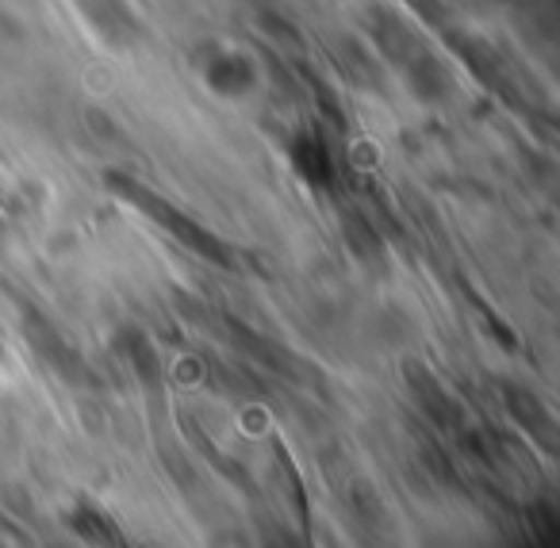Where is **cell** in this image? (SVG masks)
Instances as JSON below:
<instances>
[{"label": "cell", "instance_id": "8992f818", "mask_svg": "<svg viewBox=\"0 0 560 548\" xmlns=\"http://www.w3.org/2000/svg\"><path fill=\"white\" fill-rule=\"evenodd\" d=\"M0 361H4V341H0Z\"/></svg>", "mask_w": 560, "mask_h": 548}, {"label": "cell", "instance_id": "7a4b0ae2", "mask_svg": "<svg viewBox=\"0 0 560 548\" xmlns=\"http://www.w3.org/2000/svg\"><path fill=\"white\" fill-rule=\"evenodd\" d=\"M108 185L116 188L124 200H131L139 211H147L150 219H158V223L165 226V231L173 234L177 242H185V246H192L196 254H203V257H211V261H226V246L219 238H211L208 231H203L200 223H192V219H185L177 208H173L170 200H162V196H154L150 188H142L139 180H127L124 173H112L108 177Z\"/></svg>", "mask_w": 560, "mask_h": 548}, {"label": "cell", "instance_id": "6da1fadb", "mask_svg": "<svg viewBox=\"0 0 560 548\" xmlns=\"http://www.w3.org/2000/svg\"><path fill=\"white\" fill-rule=\"evenodd\" d=\"M373 39H376V50L404 73L407 85H411L422 101H438V96L450 89V73L442 70V62L430 55L427 43H422L419 35L407 27V20H399L396 12H388V9L373 12Z\"/></svg>", "mask_w": 560, "mask_h": 548}, {"label": "cell", "instance_id": "277c9868", "mask_svg": "<svg viewBox=\"0 0 560 548\" xmlns=\"http://www.w3.org/2000/svg\"><path fill=\"white\" fill-rule=\"evenodd\" d=\"M289 162H292V170H296V177L304 180V185L319 188V193L338 185V154L319 127H300V131L292 135Z\"/></svg>", "mask_w": 560, "mask_h": 548}, {"label": "cell", "instance_id": "3957f363", "mask_svg": "<svg viewBox=\"0 0 560 548\" xmlns=\"http://www.w3.org/2000/svg\"><path fill=\"white\" fill-rule=\"evenodd\" d=\"M200 66L203 85L215 96H226V101H238V96H249L257 89V66L246 50L238 47H223V43H211V47L200 50L196 58Z\"/></svg>", "mask_w": 560, "mask_h": 548}, {"label": "cell", "instance_id": "5b68a950", "mask_svg": "<svg viewBox=\"0 0 560 548\" xmlns=\"http://www.w3.org/2000/svg\"><path fill=\"white\" fill-rule=\"evenodd\" d=\"M85 24L108 43L112 50H131L139 43V16L127 0H73Z\"/></svg>", "mask_w": 560, "mask_h": 548}]
</instances>
